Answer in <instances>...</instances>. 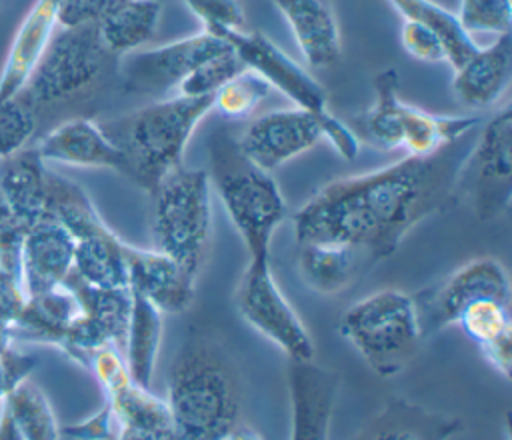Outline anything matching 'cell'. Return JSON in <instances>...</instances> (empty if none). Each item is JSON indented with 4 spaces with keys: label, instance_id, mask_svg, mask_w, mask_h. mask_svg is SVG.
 Wrapping results in <instances>:
<instances>
[{
    "label": "cell",
    "instance_id": "cell-1",
    "mask_svg": "<svg viewBox=\"0 0 512 440\" xmlns=\"http://www.w3.org/2000/svg\"><path fill=\"white\" fill-rule=\"evenodd\" d=\"M470 144L464 138L432 156L402 160L324 184L294 214L296 244L346 242L376 264L428 216L456 204V180Z\"/></svg>",
    "mask_w": 512,
    "mask_h": 440
},
{
    "label": "cell",
    "instance_id": "cell-2",
    "mask_svg": "<svg viewBox=\"0 0 512 440\" xmlns=\"http://www.w3.org/2000/svg\"><path fill=\"white\" fill-rule=\"evenodd\" d=\"M164 400L178 440H226L242 408L238 370L218 342L190 332L170 366Z\"/></svg>",
    "mask_w": 512,
    "mask_h": 440
},
{
    "label": "cell",
    "instance_id": "cell-3",
    "mask_svg": "<svg viewBox=\"0 0 512 440\" xmlns=\"http://www.w3.org/2000/svg\"><path fill=\"white\" fill-rule=\"evenodd\" d=\"M212 110V96H174L98 122L120 152L122 174L148 194L182 166L186 146Z\"/></svg>",
    "mask_w": 512,
    "mask_h": 440
},
{
    "label": "cell",
    "instance_id": "cell-4",
    "mask_svg": "<svg viewBox=\"0 0 512 440\" xmlns=\"http://www.w3.org/2000/svg\"><path fill=\"white\" fill-rule=\"evenodd\" d=\"M210 186L218 192L230 222L244 242L248 260H270V242L286 216V202L272 172L256 166L228 128L208 142Z\"/></svg>",
    "mask_w": 512,
    "mask_h": 440
},
{
    "label": "cell",
    "instance_id": "cell-5",
    "mask_svg": "<svg viewBox=\"0 0 512 440\" xmlns=\"http://www.w3.org/2000/svg\"><path fill=\"white\" fill-rule=\"evenodd\" d=\"M476 116H438L406 104L400 98V78L394 68L374 78V102L354 118L352 132L382 152L404 150L406 156H432L476 128Z\"/></svg>",
    "mask_w": 512,
    "mask_h": 440
},
{
    "label": "cell",
    "instance_id": "cell-6",
    "mask_svg": "<svg viewBox=\"0 0 512 440\" xmlns=\"http://www.w3.org/2000/svg\"><path fill=\"white\" fill-rule=\"evenodd\" d=\"M338 332L382 378L402 374L424 340L414 296L396 288L376 290L348 306Z\"/></svg>",
    "mask_w": 512,
    "mask_h": 440
},
{
    "label": "cell",
    "instance_id": "cell-7",
    "mask_svg": "<svg viewBox=\"0 0 512 440\" xmlns=\"http://www.w3.org/2000/svg\"><path fill=\"white\" fill-rule=\"evenodd\" d=\"M202 168L178 166L150 192L154 248L198 278L210 246L212 196Z\"/></svg>",
    "mask_w": 512,
    "mask_h": 440
},
{
    "label": "cell",
    "instance_id": "cell-8",
    "mask_svg": "<svg viewBox=\"0 0 512 440\" xmlns=\"http://www.w3.org/2000/svg\"><path fill=\"white\" fill-rule=\"evenodd\" d=\"M58 28L18 94V98L34 110L68 100L86 90L100 76L108 56L96 22Z\"/></svg>",
    "mask_w": 512,
    "mask_h": 440
},
{
    "label": "cell",
    "instance_id": "cell-9",
    "mask_svg": "<svg viewBox=\"0 0 512 440\" xmlns=\"http://www.w3.org/2000/svg\"><path fill=\"white\" fill-rule=\"evenodd\" d=\"M464 200L480 222L500 218L512 202V108H500L470 144L456 180V202Z\"/></svg>",
    "mask_w": 512,
    "mask_h": 440
},
{
    "label": "cell",
    "instance_id": "cell-10",
    "mask_svg": "<svg viewBox=\"0 0 512 440\" xmlns=\"http://www.w3.org/2000/svg\"><path fill=\"white\" fill-rule=\"evenodd\" d=\"M240 316L276 344L290 362L314 360V342L300 316L278 288L270 260H248L234 294Z\"/></svg>",
    "mask_w": 512,
    "mask_h": 440
},
{
    "label": "cell",
    "instance_id": "cell-11",
    "mask_svg": "<svg viewBox=\"0 0 512 440\" xmlns=\"http://www.w3.org/2000/svg\"><path fill=\"white\" fill-rule=\"evenodd\" d=\"M62 284L74 294L80 310L58 348L84 368L100 348L114 346L122 352L130 318V288H98L74 270Z\"/></svg>",
    "mask_w": 512,
    "mask_h": 440
},
{
    "label": "cell",
    "instance_id": "cell-12",
    "mask_svg": "<svg viewBox=\"0 0 512 440\" xmlns=\"http://www.w3.org/2000/svg\"><path fill=\"white\" fill-rule=\"evenodd\" d=\"M510 298L506 268L492 256H478L458 266L436 286L414 296V302L426 340L448 326H456L468 306L480 300L510 302Z\"/></svg>",
    "mask_w": 512,
    "mask_h": 440
},
{
    "label": "cell",
    "instance_id": "cell-13",
    "mask_svg": "<svg viewBox=\"0 0 512 440\" xmlns=\"http://www.w3.org/2000/svg\"><path fill=\"white\" fill-rule=\"evenodd\" d=\"M228 46L226 40L202 30L194 36L120 56L118 74L126 92L158 96L178 88L200 62Z\"/></svg>",
    "mask_w": 512,
    "mask_h": 440
},
{
    "label": "cell",
    "instance_id": "cell-14",
    "mask_svg": "<svg viewBox=\"0 0 512 440\" xmlns=\"http://www.w3.org/2000/svg\"><path fill=\"white\" fill-rule=\"evenodd\" d=\"M324 110L286 108L254 118L238 136V148L262 170L272 172L324 140Z\"/></svg>",
    "mask_w": 512,
    "mask_h": 440
},
{
    "label": "cell",
    "instance_id": "cell-15",
    "mask_svg": "<svg viewBox=\"0 0 512 440\" xmlns=\"http://www.w3.org/2000/svg\"><path fill=\"white\" fill-rule=\"evenodd\" d=\"M220 38L230 44L246 70L258 74L270 88L282 92L298 108L314 112L328 108L322 84L262 32L232 30L224 32Z\"/></svg>",
    "mask_w": 512,
    "mask_h": 440
},
{
    "label": "cell",
    "instance_id": "cell-16",
    "mask_svg": "<svg viewBox=\"0 0 512 440\" xmlns=\"http://www.w3.org/2000/svg\"><path fill=\"white\" fill-rule=\"evenodd\" d=\"M340 374L310 362H290V440H330Z\"/></svg>",
    "mask_w": 512,
    "mask_h": 440
},
{
    "label": "cell",
    "instance_id": "cell-17",
    "mask_svg": "<svg viewBox=\"0 0 512 440\" xmlns=\"http://www.w3.org/2000/svg\"><path fill=\"white\" fill-rule=\"evenodd\" d=\"M128 266V288L144 296L162 314H182L194 304L196 278L174 258L152 248L124 246Z\"/></svg>",
    "mask_w": 512,
    "mask_h": 440
},
{
    "label": "cell",
    "instance_id": "cell-18",
    "mask_svg": "<svg viewBox=\"0 0 512 440\" xmlns=\"http://www.w3.org/2000/svg\"><path fill=\"white\" fill-rule=\"evenodd\" d=\"M74 266V238L52 216H44L24 236L20 276L26 296L62 286Z\"/></svg>",
    "mask_w": 512,
    "mask_h": 440
},
{
    "label": "cell",
    "instance_id": "cell-19",
    "mask_svg": "<svg viewBox=\"0 0 512 440\" xmlns=\"http://www.w3.org/2000/svg\"><path fill=\"white\" fill-rule=\"evenodd\" d=\"M462 430V420L428 410L406 398L382 404L350 440H450Z\"/></svg>",
    "mask_w": 512,
    "mask_h": 440
},
{
    "label": "cell",
    "instance_id": "cell-20",
    "mask_svg": "<svg viewBox=\"0 0 512 440\" xmlns=\"http://www.w3.org/2000/svg\"><path fill=\"white\" fill-rule=\"evenodd\" d=\"M58 28V0H34L14 32L0 70V104L12 100L26 86L46 46Z\"/></svg>",
    "mask_w": 512,
    "mask_h": 440
},
{
    "label": "cell",
    "instance_id": "cell-21",
    "mask_svg": "<svg viewBox=\"0 0 512 440\" xmlns=\"http://www.w3.org/2000/svg\"><path fill=\"white\" fill-rule=\"evenodd\" d=\"M376 262L346 242L298 244V272L302 282L322 296H334L362 280Z\"/></svg>",
    "mask_w": 512,
    "mask_h": 440
},
{
    "label": "cell",
    "instance_id": "cell-22",
    "mask_svg": "<svg viewBox=\"0 0 512 440\" xmlns=\"http://www.w3.org/2000/svg\"><path fill=\"white\" fill-rule=\"evenodd\" d=\"M284 20L306 60L314 70L334 66L342 54L340 28L330 0H270Z\"/></svg>",
    "mask_w": 512,
    "mask_h": 440
},
{
    "label": "cell",
    "instance_id": "cell-23",
    "mask_svg": "<svg viewBox=\"0 0 512 440\" xmlns=\"http://www.w3.org/2000/svg\"><path fill=\"white\" fill-rule=\"evenodd\" d=\"M44 162H56L74 168L122 170L120 152L104 136L98 122L88 118H70L46 132L34 146Z\"/></svg>",
    "mask_w": 512,
    "mask_h": 440
},
{
    "label": "cell",
    "instance_id": "cell-24",
    "mask_svg": "<svg viewBox=\"0 0 512 440\" xmlns=\"http://www.w3.org/2000/svg\"><path fill=\"white\" fill-rule=\"evenodd\" d=\"M512 78V36L502 34L486 48H478L454 70L452 92L470 108H486L500 100Z\"/></svg>",
    "mask_w": 512,
    "mask_h": 440
},
{
    "label": "cell",
    "instance_id": "cell-25",
    "mask_svg": "<svg viewBox=\"0 0 512 440\" xmlns=\"http://www.w3.org/2000/svg\"><path fill=\"white\" fill-rule=\"evenodd\" d=\"M0 194L26 232L48 216V170L34 146L4 158Z\"/></svg>",
    "mask_w": 512,
    "mask_h": 440
},
{
    "label": "cell",
    "instance_id": "cell-26",
    "mask_svg": "<svg viewBox=\"0 0 512 440\" xmlns=\"http://www.w3.org/2000/svg\"><path fill=\"white\" fill-rule=\"evenodd\" d=\"M116 418L114 440H178L164 398L134 380L106 394Z\"/></svg>",
    "mask_w": 512,
    "mask_h": 440
},
{
    "label": "cell",
    "instance_id": "cell-27",
    "mask_svg": "<svg viewBox=\"0 0 512 440\" xmlns=\"http://www.w3.org/2000/svg\"><path fill=\"white\" fill-rule=\"evenodd\" d=\"M456 326L476 344L480 356L504 378L512 368V310L510 302L480 300L468 306Z\"/></svg>",
    "mask_w": 512,
    "mask_h": 440
},
{
    "label": "cell",
    "instance_id": "cell-28",
    "mask_svg": "<svg viewBox=\"0 0 512 440\" xmlns=\"http://www.w3.org/2000/svg\"><path fill=\"white\" fill-rule=\"evenodd\" d=\"M126 242L120 240L102 220L94 228L74 238L72 270L98 288H128Z\"/></svg>",
    "mask_w": 512,
    "mask_h": 440
},
{
    "label": "cell",
    "instance_id": "cell-29",
    "mask_svg": "<svg viewBox=\"0 0 512 440\" xmlns=\"http://www.w3.org/2000/svg\"><path fill=\"white\" fill-rule=\"evenodd\" d=\"M74 294L62 284L54 290L26 296V302L12 324V336L28 342L60 346L64 332L78 314Z\"/></svg>",
    "mask_w": 512,
    "mask_h": 440
},
{
    "label": "cell",
    "instance_id": "cell-30",
    "mask_svg": "<svg viewBox=\"0 0 512 440\" xmlns=\"http://www.w3.org/2000/svg\"><path fill=\"white\" fill-rule=\"evenodd\" d=\"M130 318L124 338V362L130 378L144 386H152L156 372L160 342H162V312L156 310L144 296L130 290Z\"/></svg>",
    "mask_w": 512,
    "mask_h": 440
},
{
    "label": "cell",
    "instance_id": "cell-31",
    "mask_svg": "<svg viewBox=\"0 0 512 440\" xmlns=\"http://www.w3.org/2000/svg\"><path fill=\"white\" fill-rule=\"evenodd\" d=\"M160 8V0H124L104 10L96 26L108 54L124 56L140 50L156 34Z\"/></svg>",
    "mask_w": 512,
    "mask_h": 440
},
{
    "label": "cell",
    "instance_id": "cell-32",
    "mask_svg": "<svg viewBox=\"0 0 512 440\" xmlns=\"http://www.w3.org/2000/svg\"><path fill=\"white\" fill-rule=\"evenodd\" d=\"M404 20L416 22L432 30L446 50V62L452 70L460 68L480 48L476 40L462 28L456 12L446 10L434 0H388Z\"/></svg>",
    "mask_w": 512,
    "mask_h": 440
},
{
    "label": "cell",
    "instance_id": "cell-33",
    "mask_svg": "<svg viewBox=\"0 0 512 440\" xmlns=\"http://www.w3.org/2000/svg\"><path fill=\"white\" fill-rule=\"evenodd\" d=\"M2 404L24 440H60V424L48 396L28 378L20 382Z\"/></svg>",
    "mask_w": 512,
    "mask_h": 440
},
{
    "label": "cell",
    "instance_id": "cell-34",
    "mask_svg": "<svg viewBox=\"0 0 512 440\" xmlns=\"http://www.w3.org/2000/svg\"><path fill=\"white\" fill-rule=\"evenodd\" d=\"M270 90L272 88L266 80L244 68L214 92L212 110L228 120H242L258 108Z\"/></svg>",
    "mask_w": 512,
    "mask_h": 440
},
{
    "label": "cell",
    "instance_id": "cell-35",
    "mask_svg": "<svg viewBox=\"0 0 512 440\" xmlns=\"http://www.w3.org/2000/svg\"><path fill=\"white\" fill-rule=\"evenodd\" d=\"M244 66L240 64L234 50H226L200 62L178 86L182 96H214V92L224 86L232 76H236Z\"/></svg>",
    "mask_w": 512,
    "mask_h": 440
},
{
    "label": "cell",
    "instance_id": "cell-36",
    "mask_svg": "<svg viewBox=\"0 0 512 440\" xmlns=\"http://www.w3.org/2000/svg\"><path fill=\"white\" fill-rule=\"evenodd\" d=\"M462 28L482 34H510L512 26V2L510 0H460L456 12Z\"/></svg>",
    "mask_w": 512,
    "mask_h": 440
},
{
    "label": "cell",
    "instance_id": "cell-37",
    "mask_svg": "<svg viewBox=\"0 0 512 440\" xmlns=\"http://www.w3.org/2000/svg\"><path fill=\"white\" fill-rule=\"evenodd\" d=\"M36 132V110L14 96L0 104V158H10L28 146Z\"/></svg>",
    "mask_w": 512,
    "mask_h": 440
},
{
    "label": "cell",
    "instance_id": "cell-38",
    "mask_svg": "<svg viewBox=\"0 0 512 440\" xmlns=\"http://www.w3.org/2000/svg\"><path fill=\"white\" fill-rule=\"evenodd\" d=\"M184 6L202 22L204 32L222 36L224 32L244 30V12L238 0H182Z\"/></svg>",
    "mask_w": 512,
    "mask_h": 440
},
{
    "label": "cell",
    "instance_id": "cell-39",
    "mask_svg": "<svg viewBox=\"0 0 512 440\" xmlns=\"http://www.w3.org/2000/svg\"><path fill=\"white\" fill-rule=\"evenodd\" d=\"M26 228L18 222V218L8 208L6 200L0 194V266L14 276H20V258L24 244Z\"/></svg>",
    "mask_w": 512,
    "mask_h": 440
},
{
    "label": "cell",
    "instance_id": "cell-40",
    "mask_svg": "<svg viewBox=\"0 0 512 440\" xmlns=\"http://www.w3.org/2000/svg\"><path fill=\"white\" fill-rule=\"evenodd\" d=\"M400 42H402L404 50L416 60L446 62V50H444V44L440 42V38L432 30H428L416 22L404 20V26L400 30Z\"/></svg>",
    "mask_w": 512,
    "mask_h": 440
},
{
    "label": "cell",
    "instance_id": "cell-41",
    "mask_svg": "<svg viewBox=\"0 0 512 440\" xmlns=\"http://www.w3.org/2000/svg\"><path fill=\"white\" fill-rule=\"evenodd\" d=\"M116 418L110 404L104 400V406L92 416L60 426V432L72 440H114L116 438Z\"/></svg>",
    "mask_w": 512,
    "mask_h": 440
},
{
    "label": "cell",
    "instance_id": "cell-42",
    "mask_svg": "<svg viewBox=\"0 0 512 440\" xmlns=\"http://www.w3.org/2000/svg\"><path fill=\"white\" fill-rule=\"evenodd\" d=\"M40 364V358L34 354H24L16 348H8L0 356V402L20 384L24 382Z\"/></svg>",
    "mask_w": 512,
    "mask_h": 440
},
{
    "label": "cell",
    "instance_id": "cell-43",
    "mask_svg": "<svg viewBox=\"0 0 512 440\" xmlns=\"http://www.w3.org/2000/svg\"><path fill=\"white\" fill-rule=\"evenodd\" d=\"M124 0H58V26H78L96 22L104 10Z\"/></svg>",
    "mask_w": 512,
    "mask_h": 440
},
{
    "label": "cell",
    "instance_id": "cell-44",
    "mask_svg": "<svg viewBox=\"0 0 512 440\" xmlns=\"http://www.w3.org/2000/svg\"><path fill=\"white\" fill-rule=\"evenodd\" d=\"M24 302L26 292L22 280L0 266V320L14 324Z\"/></svg>",
    "mask_w": 512,
    "mask_h": 440
},
{
    "label": "cell",
    "instance_id": "cell-45",
    "mask_svg": "<svg viewBox=\"0 0 512 440\" xmlns=\"http://www.w3.org/2000/svg\"><path fill=\"white\" fill-rule=\"evenodd\" d=\"M0 440H24L4 404L0 408Z\"/></svg>",
    "mask_w": 512,
    "mask_h": 440
},
{
    "label": "cell",
    "instance_id": "cell-46",
    "mask_svg": "<svg viewBox=\"0 0 512 440\" xmlns=\"http://www.w3.org/2000/svg\"><path fill=\"white\" fill-rule=\"evenodd\" d=\"M12 340H14V336H12V324L0 320V356L12 346Z\"/></svg>",
    "mask_w": 512,
    "mask_h": 440
},
{
    "label": "cell",
    "instance_id": "cell-47",
    "mask_svg": "<svg viewBox=\"0 0 512 440\" xmlns=\"http://www.w3.org/2000/svg\"><path fill=\"white\" fill-rule=\"evenodd\" d=\"M226 440H262L254 430H250L248 426H236L228 436Z\"/></svg>",
    "mask_w": 512,
    "mask_h": 440
}]
</instances>
